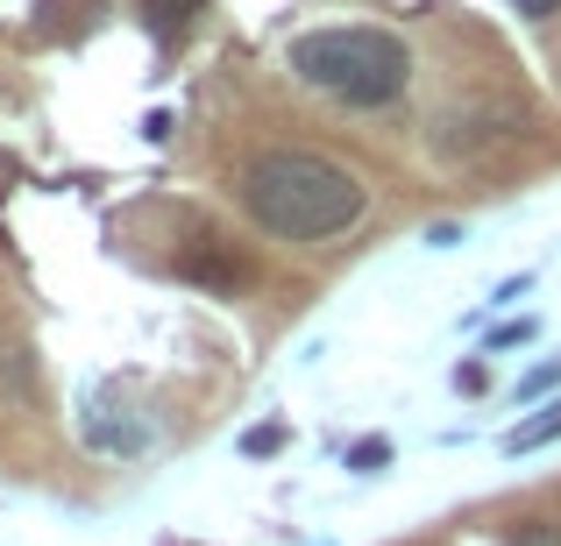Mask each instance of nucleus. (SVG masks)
Here are the masks:
<instances>
[{
	"mask_svg": "<svg viewBox=\"0 0 561 546\" xmlns=\"http://www.w3.org/2000/svg\"><path fill=\"white\" fill-rule=\"evenodd\" d=\"M512 546H561V533H554V525H534V533H519Z\"/></svg>",
	"mask_w": 561,
	"mask_h": 546,
	"instance_id": "7",
	"label": "nucleus"
},
{
	"mask_svg": "<svg viewBox=\"0 0 561 546\" xmlns=\"http://www.w3.org/2000/svg\"><path fill=\"white\" fill-rule=\"evenodd\" d=\"M277 440H285V426H256V433H249V454H271Z\"/></svg>",
	"mask_w": 561,
	"mask_h": 546,
	"instance_id": "4",
	"label": "nucleus"
},
{
	"mask_svg": "<svg viewBox=\"0 0 561 546\" xmlns=\"http://www.w3.org/2000/svg\"><path fill=\"white\" fill-rule=\"evenodd\" d=\"M548 383H561V362H554V369H540V376H526V383H519V397H540Z\"/></svg>",
	"mask_w": 561,
	"mask_h": 546,
	"instance_id": "6",
	"label": "nucleus"
},
{
	"mask_svg": "<svg viewBox=\"0 0 561 546\" xmlns=\"http://www.w3.org/2000/svg\"><path fill=\"white\" fill-rule=\"evenodd\" d=\"M363 178L313 150H263L242 171V206L256 213V228H271L277 242H328V234L363 220Z\"/></svg>",
	"mask_w": 561,
	"mask_h": 546,
	"instance_id": "1",
	"label": "nucleus"
},
{
	"mask_svg": "<svg viewBox=\"0 0 561 546\" xmlns=\"http://www.w3.org/2000/svg\"><path fill=\"white\" fill-rule=\"evenodd\" d=\"M383 454H391V448H383V440H363V448H356V454H348V462H356V468H377V462H383Z\"/></svg>",
	"mask_w": 561,
	"mask_h": 546,
	"instance_id": "5",
	"label": "nucleus"
},
{
	"mask_svg": "<svg viewBox=\"0 0 561 546\" xmlns=\"http://www.w3.org/2000/svg\"><path fill=\"white\" fill-rule=\"evenodd\" d=\"M561 0H519V14H554Z\"/></svg>",
	"mask_w": 561,
	"mask_h": 546,
	"instance_id": "8",
	"label": "nucleus"
},
{
	"mask_svg": "<svg viewBox=\"0 0 561 546\" xmlns=\"http://www.w3.org/2000/svg\"><path fill=\"white\" fill-rule=\"evenodd\" d=\"M548 440H561V405H548L540 419H526V426H512L505 454H534V448H548Z\"/></svg>",
	"mask_w": 561,
	"mask_h": 546,
	"instance_id": "3",
	"label": "nucleus"
},
{
	"mask_svg": "<svg viewBox=\"0 0 561 546\" xmlns=\"http://www.w3.org/2000/svg\"><path fill=\"white\" fill-rule=\"evenodd\" d=\"M291 71L313 93L348 100V107H391L405 93L412 57L391 28H313V36L291 43Z\"/></svg>",
	"mask_w": 561,
	"mask_h": 546,
	"instance_id": "2",
	"label": "nucleus"
}]
</instances>
